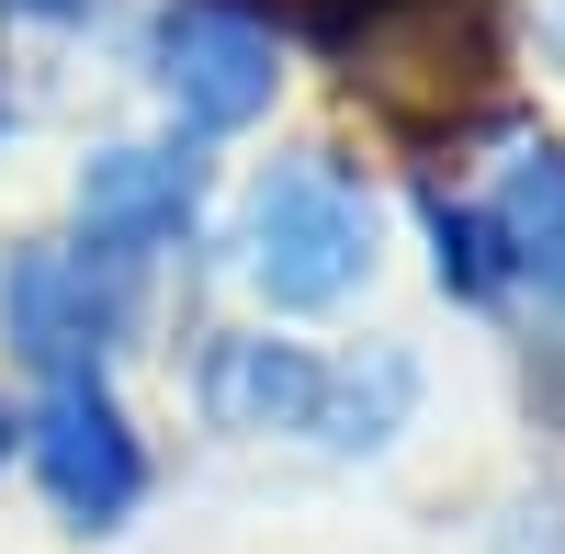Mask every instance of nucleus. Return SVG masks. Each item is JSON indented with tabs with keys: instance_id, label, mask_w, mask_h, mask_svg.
I'll use <instances>...</instances> for the list:
<instances>
[{
	"instance_id": "9d476101",
	"label": "nucleus",
	"mask_w": 565,
	"mask_h": 554,
	"mask_svg": "<svg viewBox=\"0 0 565 554\" xmlns=\"http://www.w3.org/2000/svg\"><path fill=\"white\" fill-rule=\"evenodd\" d=\"M521 12H532V34H543V57L565 68V0H521Z\"/></svg>"
},
{
	"instance_id": "f8f14e48",
	"label": "nucleus",
	"mask_w": 565,
	"mask_h": 554,
	"mask_svg": "<svg viewBox=\"0 0 565 554\" xmlns=\"http://www.w3.org/2000/svg\"><path fill=\"white\" fill-rule=\"evenodd\" d=\"M12 441H23V430H12V407H0V465H12Z\"/></svg>"
},
{
	"instance_id": "9b49d317",
	"label": "nucleus",
	"mask_w": 565,
	"mask_h": 554,
	"mask_svg": "<svg viewBox=\"0 0 565 554\" xmlns=\"http://www.w3.org/2000/svg\"><path fill=\"white\" fill-rule=\"evenodd\" d=\"M0 12H23V23H79L90 0H0Z\"/></svg>"
},
{
	"instance_id": "6e6552de",
	"label": "nucleus",
	"mask_w": 565,
	"mask_h": 554,
	"mask_svg": "<svg viewBox=\"0 0 565 554\" xmlns=\"http://www.w3.org/2000/svg\"><path fill=\"white\" fill-rule=\"evenodd\" d=\"M487 226H498V249H509V284H543L565 306V148H543V159L509 170L498 204H487Z\"/></svg>"
},
{
	"instance_id": "39448f33",
	"label": "nucleus",
	"mask_w": 565,
	"mask_h": 554,
	"mask_svg": "<svg viewBox=\"0 0 565 554\" xmlns=\"http://www.w3.org/2000/svg\"><path fill=\"white\" fill-rule=\"evenodd\" d=\"M148 57H159V90L181 103V125H204V136L260 125L271 90H282L271 34H260L249 12H226V0H170L159 34H148Z\"/></svg>"
},
{
	"instance_id": "0eeeda50",
	"label": "nucleus",
	"mask_w": 565,
	"mask_h": 554,
	"mask_svg": "<svg viewBox=\"0 0 565 554\" xmlns=\"http://www.w3.org/2000/svg\"><path fill=\"white\" fill-rule=\"evenodd\" d=\"M79 249L90 260H114V271H136L148 249H170L181 226H193V204H204V159L193 148H103L79 170Z\"/></svg>"
},
{
	"instance_id": "7ed1b4c3",
	"label": "nucleus",
	"mask_w": 565,
	"mask_h": 554,
	"mask_svg": "<svg viewBox=\"0 0 565 554\" xmlns=\"http://www.w3.org/2000/svg\"><path fill=\"white\" fill-rule=\"evenodd\" d=\"M328 34L351 45V90H373L396 125L476 114L498 79L487 0H362V23H328Z\"/></svg>"
},
{
	"instance_id": "20e7f679",
	"label": "nucleus",
	"mask_w": 565,
	"mask_h": 554,
	"mask_svg": "<svg viewBox=\"0 0 565 554\" xmlns=\"http://www.w3.org/2000/svg\"><path fill=\"white\" fill-rule=\"evenodd\" d=\"M125 329V271L90 249H23L0 271V340H12L45 385H90Z\"/></svg>"
},
{
	"instance_id": "f03ea898",
	"label": "nucleus",
	"mask_w": 565,
	"mask_h": 554,
	"mask_svg": "<svg viewBox=\"0 0 565 554\" xmlns=\"http://www.w3.org/2000/svg\"><path fill=\"white\" fill-rule=\"evenodd\" d=\"M249 284L282 306V317H317V306H340L362 295V271H373V193H362V170L351 159H282L260 193H249Z\"/></svg>"
},
{
	"instance_id": "423d86ee",
	"label": "nucleus",
	"mask_w": 565,
	"mask_h": 554,
	"mask_svg": "<svg viewBox=\"0 0 565 554\" xmlns=\"http://www.w3.org/2000/svg\"><path fill=\"white\" fill-rule=\"evenodd\" d=\"M23 441H34V476L57 498V521H79V532H114L136 498H148V452H136V430H125V407H114L103 374L90 385H45Z\"/></svg>"
},
{
	"instance_id": "f257e3e1",
	"label": "nucleus",
	"mask_w": 565,
	"mask_h": 554,
	"mask_svg": "<svg viewBox=\"0 0 565 554\" xmlns=\"http://www.w3.org/2000/svg\"><path fill=\"white\" fill-rule=\"evenodd\" d=\"M204 419L238 430V441H317V452H385L418 407V362L407 351H362V362H328L306 340H271V329H226L204 340Z\"/></svg>"
},
{
	"instance_id": "ddd939ff",
	"label": "nucleus",
	"mask_w": 565,
	"mask_h": 554,
	"mask_svg": "<svg viewBox=\"0 0 565 554\" xmlns=\"http://www.w3.org/2000/svg\"><path fill=\"white\" fill-rule=\"evenodd\" d=\"M0 125H12V103H0Z\"/></svg>"
},
{
	"instance_id": "1a4fd4ad",
	"label": "nucleus",
	"mask_w": 565,
	"mask_h": 554,
	"mask_svg": "<svg viewBox=\"0 0 565 554\" xmlns=\"http://www.w3.org/2000/svg\"><path fill=\"white\" fill-rule=\"evenodd\" d=\"M430 238H441V295H463V306H487V295L509 284V249H498V226H487V204H430Z\"/></svg>"
}]
</instances>
